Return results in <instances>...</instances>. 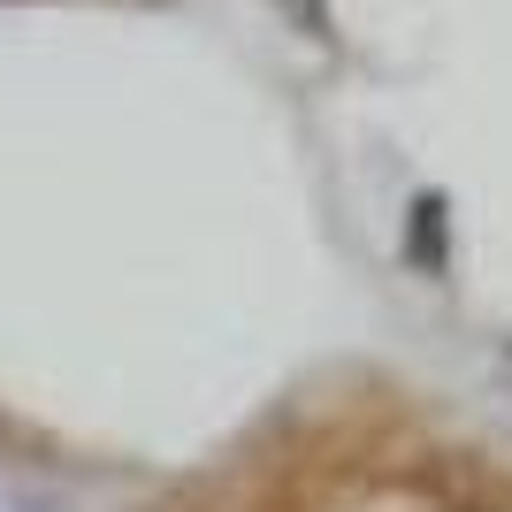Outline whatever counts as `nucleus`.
Listing matches in <instances>:
<instances>
[{
  "label": "nucleus",
  "instance_id": "obj_1",
  "mask_svg": "<svg viewBox=\"0 0 512 512\" xmlns=\"http://www.w3.org/2000/svg\"><path fill=\"white\" fill-rule=\"evenodd\" d=\"M398 260H406L421 283H444L451 276V199L436 184L406 199V222H398Z\"/></svg>",
  "mask_w": 512,
  "mask_h": 512
},
{
  "label": "nucleus",
  "instance_id": "obj_2",
  "mask_svg": "<svg viewBox=\"0 0 512 512\" xmlns=\"http://www.w3.org/2000/svg\"><path fill=\"white\" fill-rule=\"evenodd\" d=\"M299 39H314V46H337V16H329V0H268Z\"/></svg>",
  "mask_w": 512,
  "mask_h": 512
},
{
  "label": "nucleus",
  "instance_id": "obj_3",
  "mask_svg": "<svg viewBox=\"0 0 512 512\" xmlns=\"http://www.w3.org/2000/svg\"><path fill=\"white\" fill-rule=\"evenodd\" d=\"M490 375H497V390H505V398H512V337L497 344V360H490Z\"/></svg>",
  "mask_w": 512,
  "mask_h": 512
},
{
  "label": "nucleus",
  "instance_id": "obj_4",
  "mask_svg": "<svg viewBox=\"0 0 512 512\" xmlns=\"http://www.w3.org/2000/svg\"><path fill=\"white\" fill-rule=\"evenodd\" d=\"M138 8H169V0H138Z\"/></svg>",
  "mask_w": 512,
  "mask_h": 512
}]
</instances>
